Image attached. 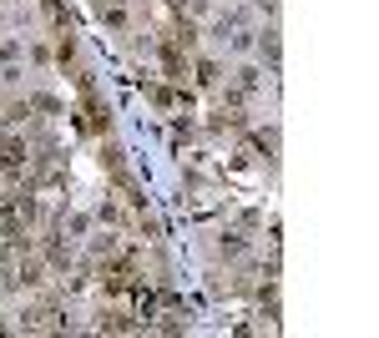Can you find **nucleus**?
I'll return each instance as SVG.
<instances>
[{
	"label": "nucleus",
	"instance_id": "1",
	"mask_svg": "<svg viewBox=\"0 0 379 338\" xmlns=\"http://www.w3.org/2000/svg\"><path fill=\"white\" fill-rule=\"evenodd\" d=\"M26 167V142H0V172H21Z\"/></svg>",
	"mask_w": 379,
	"mask_h": 338
},
{
	"label": "nucleus",
	"instance_id": "2",
	"mask_svg": "<svg viewBox=\"0 0 379 338\" xmlns=\"http://www.w3.org/2000/svg\"><path fill=\"white\" fill-rule=\"evenodd\" d=\"M106 122H112V117H106V106L86 96V127H91V132H106Z\"/></svg>",
	"mask_w": 379,
	"mask_h": 338
},
{
	"label": "nucleus",
	"instance_id": "3",
	"mask_svg": "<svg viewBox=\"0 0 379 338\" xmlns=\"http://www.w3.org/2000/svg\"><path fill=\"white\" fill-rule=\"evenodd\" d=\"M16 283L36 288V283H41V268H36V263H21V273H16Z\"/></svg>",
	"mask_w": 379,
	"mask_h": 338
},
{
	"label": "nucleus",
	"instance_id": "4",
	"mask_svg": "<svg viewBox=\"0 0 379 338\" xmlns=\"http://www.w3.org/2000/svg\"><path fill=\"white\" fill-rule=\"evenodd\" d=\"M101 328H112V333H127L132 323H127V313H106V318H101Z\"/></svg>",
	"mask_w": 379,
	"mask_h": 338
},
{
	"label": "nucleus",
	"instance_id": "5",
	"mask_svg": "<svg viewBox=\"0 0 379 338\" xmlns=\"http://www.w3.org/2000/svg\"><path fill=\"white\" fill-rule=\"evenodd\" d=\"M197 81H202V86H212V81H218V66L202 61V66H197Z\"/></svg>",
	"mask_w": 379,
	"mask_h": 338
},
{
	"label": "nucleus",
	"instance_id": "6",
	"mask_svg": "<svg viewBox=\"0 0 379 338\" xmlns=\"http://www.w3.org/2000/svg\"><path fill=\"white\" fill-rule=\"evenodd\" d=\"M112 6H117V0H112Z\"/></svg>",
	"mask_w": 379,
	"mask_h": 338
}]
</instances>
